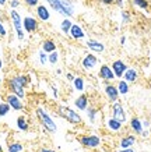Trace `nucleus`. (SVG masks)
I'll return each mask as SVG.
<instances>
[{
	"label": "nucleus",
	"mask_w": 151,
	"mask_h": 152,
	"mask_svg": "<svg viewBox=\"0 0 151 152\" xmlns=\"http://www.w3.org/2000/svg\"><path fill=\"white\" fill-rule=\"evenodd\" d=\"M96 64H98V57H96L95 55H92V53H88V55H85L84 57H82V60H81L82 69L87 70V71H91V70H94L96 67Z\"/></svg>",
	"instance_id": "nucleus-10"
},
{
	"label": "nucleus",
	"mask_w": 151,
	"mask_h": 152,
	"mask_svg": "<svg viewBox=\"0 0 151 152\" xmlns=\"http://www.w3.org/2000/svg\"><path fill=\"white\" fill-rule=\"evenodd\" d=\"M69 35H70V38H73V39H82V38L85 37V32H84V29H82L78 24L73 23V25L70 28Z\"/></svg>",
	"instance_id": "nucleus-16"
},
{
	"label": "nucleus",
	"mask_w": 151,
	"mask_h": 152,
	"mask_svg": "<svg viewBox=\"0 0 151 152\" xmlns=\"http://www.w3.org/2000/svg\"><path fill=\"white\" fill-rule=\"evenodd\" d=\"M24 1H25V4L28 7H37L39 4V0H24Z\"/></svg>",
	"instance_id": "nucleus-34"
},
{
	"label": "nucleus",
	"mask_w": 151,
	"mask_h": 152,
	"mask_svg": "<svg viewBox=\"0 0 151 152\" xmlns=\"http://www.w3.org/2000/svg\"><path fill=\"white\" fill-rule=\"evenodd\" d=\"M10 110H11V107H10V105L7 103V102H0V117H4V116H7L10 113Z\"/></svg>",
	"instance_id": "nucleus-28"
},
{
	"label": "nucleus",
	"mask_w": 151,
	"mask_h": 152,
	"mask_svg": "<svg viewBox=\"0 0 151 152\" xmlns=\"http://www.w3.org/2000/svg\"><path fill=\"white\" fill-rule=\"evenodd\" d=\"M118 91H119L120 95H126V94L130 91V85H129L127 81H124V80H119V83H118Z\"/></svg>",
	"instance_id": "nucleus-24"
},
{
	"label": "nucleus",
	"mask_w": 151,
	"mask_h": 152,
	"mask_svg": "<svg viewBox=\"0 0 151 152\" xmlns=\"http://www.w3.org/2000/svg\"><path fill=\"white\" fill-rule=\"evenodd\" d=\"M119 152H136L133 148H124V149H120Z\"/></svg>",
	"instance_id": "nucleus-41"
},
{
	"label": "nucleus",
	"mask_w": 151,
	"mask_h": 152,
	"mask_svg": "<svg viewBox=\"0 0 151 152\" xmlns=\"http://www.w3.org/2000/svg\"><path fill=\"white\" fill-rule=\"evenodd\" d=\"M17 129H18L20 131H28L29 124H28V120L25 116H18V117H17Z\"/></svg>",
	"instance_id": "nucleus-23"
},
{
	"label": "nucleus",
	"mask_w": 151,
	"mask_h": 152,
	"mask_svg": "<svg viewBox=\"0 0 151 152\" xmlns=\"http://www.w3.org/2000/svg\"><path fill=\"white\" fill-rule=\"evenodd\" d=\"M141 123H143V127H146V129L150 127V121H148V120H144V121H141Z\"/></svg>",
	"instance_id": "nucleus-43"
},
{
	"label": "nucleus",
	"mask_w": 151,
	"mask_h": 152,
	"mask_svg": "<svg viewBox=\"0 0 151 152\" xmlns=\"http://www.w3.org/2000/svg\"><path fill=\"white\" fill-rule=\"evenodd\" d=\"M110 67H112V70H113L115 77H116V78H122V77H123V74H124V71L127 70V66L124 64L123 60H115Z\"/></svg>",
	"instance_id": "nucleus-12"
},
{
	"label": "nucleus",
	"mask_w": 151,
	"mask_h": 152,
	"mask_svg": "<svg viewBox=\"0 0 151 152\" xmlns=\"http://www.w3.org/2000/svg\"><path fill=\"white\" fill-rule=\"evenodd\" d=\"M7 103L10 105V107L15 112H21L24 109V102L21 98H18L17 95H14L13 92H10L6 95V99H4Z\"/></svg>",
	"instance_id": "nucleus-6"
},
{
	"label": "nucleus",
	"mask_w": 151,
	"mask_h": 152,
	"mask_svg": "<svg viewBox=\"0 0 151 152\" xmlns=\"http://www.w3.org/2000/svg\"><path fill=\"white\" fill-rule=\"evenodd\" d=\"M1 69H3V60L0 59V70H1Z\"/></svg>",
	"instance_id": "nucleus-48"
},
{
	"label": "nucleus",
	"mask_w": 151,
	"mask_h": 152,
	"mask_svg": "<svg viewBox=\"0 0 151 152\" xmlns=\"http://www.w3.org/2000/svg\"><path fill=\"white\" fill-rule=\"evenodd\" d=\"M106 127H108L110 131H120L122 127H123V123H120L119 120L110 117V119L106 120Z\"/></svg>",
	"instance_id": "nucleus-20"
},
{
	"label": "nucleus",
	"mask_w": 151,
	"mask_h": 152,
	"mask_svg": "<svg viewBox=\"0 0 151 152\" xmlns=\"http://www.w3.org/2000/svg\"><path fill=\"white\" fill-rule=\"evenodd\" d=\"M74 106L77 107L78 110H87V107H88V96L87 95H80V96L74 101Z\"/></svg>",
	"instance_id": "nucleus-17"
},
{
	"label": "nucleus",
	"mask_w": 151,
	"mask_h": 152,
	"mask_svg": "<svg viewBox=\"0 0 151 152\" xmlns=\"http://www.w3.org/2000/svg\"><path fill=\"white\" fill-rule=\"evenodd\" d=\"M7 3V0H0V6H4Z\"/></svg>",
	"instance_id": "nucleus-46"
},
{
	"label": "nucleus",
	"mask_w": 151,
	"mask_h": 152,
	"mask_svg": "<svg viewBox=\"0 0 151 152\" xmlns=\"http://www.w3.org/2000/svg\"><path fill=\"white\" fill-rule=\"evenodd\" d=\"M122 23L123 24L130 23V13L129 11H122Z\"/></svg>",
	"instance_id": "nucleus-33"
},
{
	"label": "nucleus",
	"mask_w": 151,
	"mask_h": 152,
	"mask_svg": "<svg viewBox=\"0 0 151 152\" xmlns=\"http://www.w3.org/2000/svg\"><path fill=\"white\" fill-rule=\"evenodd\" d=\"M37 17L41 20V21H43V23L49 21V20H50V11H49V9H48L46 6H43V4H38L37 6Z\"/></svg>",
	"instance_id": "nucleus-15"
},
{
	"label": "nucleus",
	"mask_w": 151,
	"mask_h": 152,
	"mask_svg": "<svg viewBox=\"0 0 151 152\" xmlns=\"http://www.w3.org/2000/svg\"><path fill=\"white\" fill-rule=\"evenodd\" d=\"M7 85H9V89L14 94V95H17V96L21 98V99H24V98H25V91H24V87L18 83V81H17V78H15V77H11V78L7 81Z\"/></svg>",
	"instance_id": "nucleus-7"
},
{
	"label": "nucleus",
	"mask_w": 151,
	"mask_h": 152,
	"mask_svg": "<svg viewBox=\"0 0 151 152\" xmlns=\"http://www.w3.org/2000/svg\"><path fill=\"white\" fill-rule=\"evenodd\" d=\"M66 78L69 80V81H71V83H73V80H74V75L71 73H67L66 74Z\"/></svg>",
	"instance_id": "nucleus-38"
},
{
	"label": "nucleus",
	"mask_w": 151,
	"mask_h": 152,
	"mask_svg": "<svg viewBox=\"0 0 151 152\" xmlns=\"http://www.w3.org/2000/svg\"><path fill=\"white\" fill-rule=\"evenodd\" d=\"M104 91H105V95H106V98H108L109 102L113 103V102L118 101V98H119V91H118V87H116V85L106 83Z\"/></svg>",
	"instance_id": "nucleus-11"
},
{
	"label": "nucleus",
	"mask_w": 151,
	"mask_h": 152,
	"mask_svg": "<svg viewBox=\"0 0 151 152\" xmlns=\"http://www.w3.org/2000/svg\"><path fill=\"white\" fill-rule=\"evenodd\" d=\"M137 77H138L137 71H136L134 69H130V67H127V70L124 71V74H123V77H122V78L130 84V83H134V81H137Z\"/></svg>",
	"instance_id": "nucleus-18"
},
{
	"label": "nucleus",
	"mask_w": 151,
	"mask_h": 152,
	"mask_svg": "<svg viewBox=\"0 0 151 152\" xmlns=\"http://www.w3.org/2000/svg\"><path fill=\"white\" fill-rule=\"evenodd\" d=\"M73 85H74V89L76 91H78V92H82L84 91V80L81 78V77H74L73 80Z\"/></svg>",
	"instance_id": "nucleus-26"
},
{
	"label": "nucleus",
	"mask_w": 151,
	"mask_h": 152,
	"mask_svg": "<svg viewBox=\"0 0 151 152\" xmlns=\"http://www.w3.org/2000/svg\"><path fill=\"white\" fill-rule=\"evenodd\" d=\"M38 56H39V61H41V64H42V66L48 63V53H45L43 50H41Z\"/></svg>",
	"instance_id": "nucleus-32"
},
{
	"label": "nucleus",
	"mask_w": 151,
	"mask_h": 152,
	"mask_svg": "<svg viewBox=\"0 0 151 152\" xmlns=\"http://www.w3.org/2000/svg\"><path fill=\"white\" fill-rule=\"evenodd\" d=\"M85 46L91 52H95V53H102V52L105 50V45L98 41H95V39H88V41L85 42Z\"/></svg>",
	"instance_id": "nucleus-14"
},
{
	"label": "nucleus",
	"mask_w": 151,
	"mask_h": 152,
	"mask_svg": "<svg viewBox=\"0 0 151 152\" xmlns=\"http://www.w3.org/2000/svg\"><path fill=\"white\" fill-rule=\"evenodd\" d=\"M87 117L88 120L91 121V123H95V120H96V115H98V110H96L95 107H87Z\"/></svg>",
	"instance_id": "nucleus-29"
},
{
	"label": "nucleus",
	"mask_w": 151,
	"mask_h": 152,
	"mask_svg": "<svg viewBox=\"0 0 151 152\" xmlns=\"http://www.w3.org/2000/svg\"><path fill=\"white\" fill-rule=\"evenodd\" d=\"M41 152H57V151H55V149H50V148H42Z\"/></svg>",
	"instance_id": "nucleus-42"
},
{
	"label": "nucleus",
	"mask_w": 151,
	"mask_h": 152,
	"mask_svg": "<svg viewBox=\"0 0 151 152\" xmlns=\"http://www.w3.org/2000/svg\"><path fill=\"white\" fill-rule=\"evenodd\" d=\"M132 3L134 6H137V7H140V9H143V10L148 9V1H147V0H132Z\"/></svg>",
	"instance_id": "nucleus-31"
},
{
	"label": "nucleus",
	"mask_w": 151,
	"mask_h": 152,
	"mask_svg": "<svg viewBox=\"0 0 151 152\" xmlns=\"http://www.w3.org/2000/svg\"><path fill=\"white\" fill-rule=\"evenodd\" d=\"M46 1H48L50 9L56 11V13L62 14V15L67 17V18L74 15L76 10H74V4L71 0H46Z\"/></svg>",
	"instance_id": "nucleus-1"
},
{
	"label": "nucleus",
	"mask_w": 151,
	"mask_h": 152,
	"mask_svg": "<svg viewBox=\"0 0 151 152\" xmlns=\"http://www.w3.org/2000/svg\"><path fill=\"white\" fill-rule=\"evenodd\" d=\"M56 74H57V75H60V74H62V70L57 69V70H56Z\"/></svg>",
	"instance_id": "nucleus-47"
},
{
	"label": "nucleus",
	"mask_w": 151,
	"mask_h": 152,
	"mask_svg": "<svg viewBox=\"0 0 151 152\" xmlns=\"http://www.w3.org/2000/svg\"><path fill=\"white\" fill-rule=\"evenodd\" d=\"M124 42H126V38L122 37V38H120V43H122V45H124Z\"/></svg>",
	"instance_id": "nucleus-45"
},
{
	"label": "nucleus",
	"mask_w": 151,
	"mask_h": 152,
	"mask_svg": "<svg viewBox=\"0 0 151 152\" xmlns=\"http://www.w3.org/2000/svg\"><path fill=\"white\" fill-rule=\"evenodd\" d=\"M57 61H59V53H57V50L52 52V53L48 55V63H50L52 66H55Z\"/></svg>",
	"instance_id": "nucleus-30"
},
{
	"label": "nucleus",
	"mask_w": 151,
	"mask_h": 152,
	"mask_svg": "<svg viewBox=\"0 0 151 152\" xmlns=\"http://www.w3.org/2000/svg\"><path fill=\"white\" fill-rule=\"evenodd\" d=\"M80 144H81L84 148H88V149H94V148H98L101 145V137L96 135V134H90V135H81L78 138Z\"/></svg>",
	"instance_id": "nucleus-5"
},
{
	"label": "nucleus",
	"mask_w": 151,
	"mask_h": 152,
	"mask_svg": "<svg viewBox=\"0 0 151 152\" xmlns=\"http://www.w3.org/2000/svg\"><path fill=\"white\" fill-rule=\"evenodd\" d=\"M71 25H73V23H71V20L70 18H66L60 23V29H62V32L63 34H66V35H69V32H70V28H71Z\"/></svg>",
	"instance_id": "nucleus-25"
},
{
	"label": "nucleus",
	"mask_w": 151,
	"mask_h": 152,
	"mask_svg": "<svg viewBox=\"0 0 151 152\" xmlns=\"http://www.w3.org/2000/svg\"><path fill=\"white\" fill-rule=\"evenodd\" d=\"M0 152H3V145L0 144Z\"/></svg>",
	"instance_id": "nucleus-50"
},
{
	"label": "nucleus",
	"mask_w": 151,
	"mask_h": 152,
	"mask_svg": "<svg viewBox=\"0 0 151 152\" xmlns=\"http://www.w3.org/2000/svg\"><path fill=\"white\" fill-rule=\"evenodd\" d=\"M141 135L144 137V138H147V137H148V131H147V130H143V131H141Z\"/></svg>",
	"instance_id": "nucleus-44"
},
{
	"label": "nucleus",
	"mask_w": 151,
	"mask_h": 152,
	"mask_svg": "<svg viewBox=\"0 0 151 152\" xmlns=\"http://www.w3.org/2000/svg\"><path fill=\"white\" fill-rule=\"evenodd\" d=\"M20 4H21V1L20 0H10V7L11 9H17V7H20Z\"/></svg>",
	"instance_id": "nucleus-36"
},
{
	"label": "nucleus",
	"mask_w": 151,
	"mask_h": 152,
	"mask_svg": "<svg viewBox=\"0 0 151 152\" xmlns=\"http://www.w3.org/2000/svg\"><path fill=\"white\" fill-rule=\"evenodd\" d=\"M115 3L119 6L120 9H123V0H115Z\"/></svg>",
	"instance_id": "nucleus-40"
},
{
	"label": "nucleus",
	"mask_w": 151,
	"mask_h": 152,
	"mask_svg": "<svg viewBox=\"0 0 151 152\" xmlns=\"http://www.w3.org/2000/svg\"><path fill=\"white\" fill-rule=\"evenodd\" d=\"M57 112H59V115L62 116V117H64V119L67 120L69 123H71V124H80L82 121L81 116L78 115L74 109H70L67 106H59Z\"/></svg>",
	"instance_id": "nucleus-4"
},
{
	"label": "nucleus",
	"mask_w": 151,
	"mask_h": 152,
	"mask_svg": "<svg viewBox=\"0 0 151 152\" xmlns=\"http://www.w3.org/2000/svg\"><path fill=\"white\" fill-rule=\"evenodd\" d=\"M102 4H105V6H109V4H113L115 3V0H99Z\"/></svg>",
	"instance_id": "nucleus-37"
},
{
	"label": "nucleus",
	"mask_w": 151,
	"mask_h": 152,
	"mask_svg": "<svg viewBox=\"0 0 151 152\" xmlns=\"http://www.w3.org/2000/svg\"><path fill=\"white\" fill-rule=\"evenodd\" d=\"M112 117L116 120H119L120 123H124V121H126V112H124L122 103L118 101L112 103Z\"/></svg>",
	"instance_id": "nucleus-8"
},
{
	"label": "nucleus",
	"mask_w": 151,
	"mask_h": 152,
	"mask_svg": "<svg viewBox=\"0 0 151 152\" xmlns=\"http://www.w3.org/2000/svg\"><path fill=\"white\" fill-rule=\"evenodd\" d=\"M42 50L49 55V53L56 50V43L52 41V39H46V41H43V43H42Z\"/></svg>",
	"instance_id": "nucleus-22"
},
{
	"label": "nucleus",
	"mask_w": 151,
	"mask_h": 152,
	"mask_svg": "<svg viewBox=\"0 0 151 152\" xmlns=\"http://www.w3.org/2000/svg\"><path fill=\"white\" fill-rule=\"evenodd\" d=\"M10 18H11L13 28H14V31H15V35L18 38V41H23L24 37H25V34H24L25 31H24V28H23V18H21L20 13L17 10L11 9V11H10Z\"/></svg>",
	"instance_id": "nucleus-3"
},
{
	"label": "nucleus",
	"mask_w": 151,
	"mask_h": 152,
	"mask_svg": "<svg viewBox=\"0 0 151 152\" xmlns=\"http://www.w3.org/2000/svg\"><path fill=\"white\" fill-rule=\"evenodd\" d=\"M0 137H1V134H0Z\"/></svg>",
	"instance_id": "nucleus-52"
},
{
	"label": "nucleus",
	"mask_w": 151,
	"mask_h": 152,
	"mask_svg": "<svg viewBox=\"0 0 151 152\" xmlns=\"http://www.w3.org/2000/svg\"><path fill=\"white\" fill-rule=\"evenodd\" d=\"M24 151V147L21 142H10L7 145V152H21Z\"/></svg>",
	"instance_id": "nucleus-27"
},
{
	"label": "nucleus",
	"mask_w": 151,
	"mask_h": 152,
	"mask_svg": "<svg viewBox=\"0 0 151 152\" xmlns=\"http://www.w3.org/2000/svg\"><path fill=\"white\" fill-rule=\"evenodd\" d=\"M136 142V137L134 135H124L123 138L120 140L119 142V147L120 149H124V148H132Z\"/></svg>",
	"instance_id": "nucleus-19"
},
{
	"label": "nucleus",
	"mask_w": 151,
	"mask_h": 152,
	"mask_svg": "<svg viewBox=\"0 0 151 152\" xmlns=\"http://www.w3.org/2000/svg\"><path fill=\"white\" fill-rule=\"evenodd\" d=\"M35 113H37L38 119H39V121H41V124L43 126V129H45L48 133L53 134V133L57 131V126H56L55 120L52 119V116H50L45 109H42V107H37Z\"/></svg>",
	"instance_id": "nucleus-2"
},
{
	"label": "nucleus",
	"mask_w": 151,
	"mask_h": 152,
	"mask_svg": "<svg viewBox=\"0 0 151 152\" xmlns=\"http://www.w3.org/2000/svg\"><path fill=\"white\" fill-rule=\"evenodd\" d=\"M130 129H132L136 134H141V131L144 130L141 120L137 119V117H133V119L130 120Z\"/></svg>",
	"instance_id": "nucleus-21"
},
{
	"label": "nucleus",
	"mask_w": 151,
	"mask_h": 152,
	"mask_svg": "<svg viewBox=\"0 0 151 152\" xmlns=\"http://www.w3.org/2000/svg\"><path fill=\"white\" fill-rule=\"evenodd\" d=\"M1 83H3V78H1V75H0V87H1Z\"/></svg>",
	"instance_id": "nucleus-49"
},
{
	"label": "nucleus",
	"mask_w": 151,
	"mask_h": 152,
	"mask_svg": "<svg viewBox=\"0 0 151 152\" xmlns=\"http://www.w3.org/2000/svg\"><path fill=\"white\" fill-rule=\"evenodd\" d=\"M21 152H24V151H21Z\"/></svg>",
	"instance_id": "nucleus-53"
},
{
	"label": "nucleus",
	"mask_w": 151,
	"mask_h": 152,
	"mask_svg": "<svg viewBox=\"0 0 151 152\" xmlns=\"http://www.w3.org/2000/svg\"><path fill=\"white\" fill-rule=\"evenodd\" d=\"M52 91H53V96H55V98H57V96H59V94H57V88H56L55 85L52 87Z\"/></svg>",
	"instance_id": "nucleus-39"
},
{
	"label": "nucleus",
	"mask_w": 151,
	"mask_h": 152,
	"mask_svg": "<svg viewBox=\"0 0 151 152\" xmlns=\"http://www.w3.org/2000/svg\"><path fill=\"white\" fill-rule=\"evenodd\" d=\"M0 57H1V48H0Z\"/></svg>",
	"instance_id": "nucleus-51"
},
{
	"label": "nucleus",
	"mask_w": 151,
	"mask_h": 152,
	"mask_svg": "<svg viewBox=\"0 0 151 152\" xmlns=\"http://www.w3.org/2000/svg\"><path fill=\"white\" fill-rule=\"evenodd\" d=\"M0 37H1V38L7 37V29H6L4 24L1 23V21H0Z\"/></svg>",
	"instance_id": "nucleus-35"
},
{
	"label": "nucleus",
	"mask_w": 151,
	"mask_h": 152,
	"mask_svg": "<svg viewBox=\"0 0 151 152\" xmlns=\"http://www.w3.org/2000/svg\"><path fill=\"white\" fill-rule=\"evenodd\" d=\"M99 77L102 80H106V81H113L116 77H115V73L112 67L108 64H102L99 69Z\"/></svg>",
	"instance_id": "nucleus-13"
},
{
	"label": "nucleus",
	"mask_w": 151,
	"mask_h": 152,
	"mask_svg": "<svg viewBox=\"0 0 151 152\" xmlns=\"http://www.w3.org/2000/svg\"><path fill=\"white\" fill-rule=\"evenodd\" d=\"M38 25H39V24H38V20L31 17V15H27V17L23 18V28L25 32H28V34L37 32Z\"/></svg>",
	"instance_id": "nucleus-9"
}]
</instances>
